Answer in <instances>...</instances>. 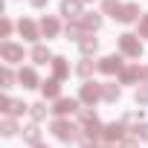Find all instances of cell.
Masks as SVG:
<instances>
[{"label": "cell", "mask_w": 148, "mask_h": 148, "mask_svg": "<svg viewBox=\"0 0 148 148\" xmlns=\"http://www.w3.org/2000/svg\"><path fill=\"white\" fill-rule=\"evenodd\" d=\"M49 131H52V136L55 139H61V142H76L82 134V128L79 125H73L70 119H52V125H49Z\"/></svg>", "instance_id": "obj_1"}, {"label": "cell", "mask_w": 148, "mask_h": 148, "mask_svg": "<svg viewBox=\"0 0 148 148\" xmlns=\"http://www.w3.org/2000/svg\"><path fill=\"white\" fill-rule=\"evenodd\" d=\"M119 49H122V55H128V58H139V55H142V38L125 32V35H119Z\"/></svg>", "instance_id": "obj_2"}, {"label": "cell", "mask_w": 148, "mask_h": 148, "mask_svg": "<svg viewBox=\"0 0 148 148\" xmlns=\"http://www.w3.org/2000/svg\"><path fill=\"white\" fill-rule=\"evenodd\" d=\"M99 99H102V84H96V82H84L82 90H79V102L87 105V108H93Z\"/></svg>", "instance_id": "obj_3"}, {"label": "cell", "mask_w": 148, "mask_h": 148, "mask_svg": "<svg viewBox=\"0 0 148 148\" xmlns=\"http://www.w3.org/2000/svg\"><path fill=\"white\" fill-rule=\"evenodd\" d=\"M0 55H3L6 64H18V61H23V47L12 44V41H3L0 44Z\"/></svg>", "instance_id": "obj_4"}, {"label": "cell", "mask_w": 148, "mask_h": 148, "mask_svg": "<svg viewBox=\"0 0 148 148\" xmlns=\"http://www.w3.org/2000/svg\"><path fill=\"white\" fill-rule=\"evenodd\" d=\"M145 79V70L139 67V64H128L122 73H119V84H136V82H142Z\"/></svg>", "instance_id": "obj_5"}, {"label": "cell", "mask_w": 148, "mask_h": 148, "mask_svg": "<svg viewBox=\"0 0 148 148\" xmlns=\"http://www.w3.org/2000/svg\"><path fill=\"white\" fill-rule=\"evenodd\" d=\"M52 110H55V116H58V119H64V116L79 113L82 108H79V99H64V96H61V99L55 102V108H52Z\"/></svg>", "instance_id": "obj_6"}, {"label": "cell", "mask_w": 148, "mask_h": 148, "mask_svg": "<svg viewBox=\"0 0 148 148\" xmlns=\"http://www.w3.org/2000/svg\"><path fill=\"white\" fill-rule=\"evenodd\" d=\"M99 73H105V76H113V73H122L125 67H122V55H105L99 64Z\"/></svg>", "instance_id": "obj_7"}, {"label": "cell", "mask_w": 148, "mask_h": 148, "mask_svg": "<svg viewBox=\"0 0 148 148\" xmlns=\"http://www.w3.org/2000/svg\"><path fill=\"white\" fill-rule=\"evenodd\" d=\"M0 110H3L6 116H21V113H26L29 110V105H23V102H15V99H9V96H3L0 99Z\"/></svg>", "instance_id": "obj_8"}, {"label": "cell", "mask_w": 148, "mask_h": 148, "mask_svg": "<svg viewBox=\"0 0 148 148\" xmlns=\"http://www.w3.org/2000/svg\"><path fill=\"white\" fill-rule=\"evenodd\" d=\"M82 3L84 0H61V15L67 21H82Z\"/></svg>", "instance_id": "obj_9"}, {"label": "cell", "mask_w": 148, "mask_h": 148, "mask_svg": "<svg viewBox=\"0 0 148 148\" xmlns=\"http://www.w3.org/2000/svg\"><path fill=\"white\" fill-rule=\"evenodd\" d=\"M102 139H105V142H122V139H125V122H110V125H105Z\"/></svg>", "instance_id": "obj_10"}, {"label": "cell", "mask_w": 148, "mask_h": 148, "mask_svg": "<svg viewBox=\"0 0 148 148\" xmlns=\"http://www.w3.org/2000/svg\"><path fill=\"white\" fill-rule=\"evenodd\" d=\"M136 18H142V15H139V6H136V3H122L116 21H119V23H134Z\"/></svg>", "instance_id": "obj_11"}, {"label": "cell", "mask_w": 148, "mask_h": 148, "mask_svg": "<svg viewBox=\"0 0 148 148\" xmlns=\"http://www.w3.org/2000/svg\"><path fill=\"white\" fill-rule=\"evenodd\" d=\"M18 82H21L23 87H41V82H38V73H35L32 67H21V73H18Z\"/></svg>", "instance_id": "obj_12"}, {"label": "cell", "mask_w": 148, "mask_h": 148, "mask_svg": "<svg viewBox=\"0 0 148 148\" xmlns=\"http://www.w3.org/2000/svg\"><path fill=\"white\" fill-rule=\"evenodd\" d=\"M18 32H21L26 41H38L41 26H38V23H32V21H21V23H18Z\"/></svg>", "instance_id": "obj_13"}, {"label": "cell", "mask_w": 148, "mask_h": 148, "mask_svg": "<svg viewBox=\"0 0 148 148\" xmlns=\"http://www.w3.org/2000/svg\"><path fill=\"white\" fill-rule=\"evenodd\" d=\"M41 93H44V99H61V84H58V79H49V82H41Z\"/></svg>", "instance_id": "obj_14"}, {"label": "cell", "mask_w": 148, "mask_h": 148, "mask_svg": "<svg viewBox=\"0 0 148 148\" xmlns=\"http://www.w3.org/2000/svg\"><path fill=\"white\" fill-rule=\"evenodd\" d=\"M64 35H67V41H82L87 32H84V26H82V21H70L67 26H64Z\"/></svg>", "instance_id": "obj_15"}, {"label": "cell", "mask_w": 148, "mask_h": 148, "mask_svg": "<svg viewBox=\"0 0 148 148\" xmlns=\"http://www.w3.org/2000/svg\"><path fill=\"white\" fill-rule=\"evenodd\" d=\"M70 76V64H67V58H61V55H55L52 58V79H67Z\"/></svg>", "instance_id": "obj_16"}, {"label": "cell", "mask_w": 148, "mask_h": 148, "mask_svg": "<svg viewBox=\"0 0 148 148\" xmlns=\"http://www.w3.org/2000/svg\"><path fill=\"white\" fill-rule=\"evenodd\" d=\"M82 26H84V32H99L102 29V15H96V12L82 15Z\"/></svg>", "instance_id": "obj_17"}, {"label": "cell", "mask_w": 148, "mask_h": 148, "mask_svg": "<svg viewBox=\"0 0 148 148\" xmlns=\"http://www.w3.org/2000/svg\"><path fill=\"white\" fill-rule=\"evenodd\" d=\"M41 35H47V38H55L58 35V29H61V23L55 21V18H41Z\"/></svg>", "instance_id": "obj_18"}, {"label": "cell", "mask_w": 148, "mask_h": 148, "mask_svg": "<svg viewBox=\"0 0 148 148\" xmlns=\"http://www.w3.org/2000/svg\"><path fill=\"white\" fill-rule=\"evenodd\" d=\"M79 49H82V55H84V58H90V55L99 49V41H96L93 35H84V38L79 41Z\"/></svg>", "instance_id": "obj_19"}, {"label": "cell", "mask_w": 148, "mask_h": 148, "mask_svg": "<svg viewBox=\"0 0 148 148\" xmlns=\"http://www.w3.org/2000/svg\"><path fill=\"white\" fill-rule=\"evenodd\" d=\"M52 58H55V55H52L44 44H38V47L32 49V61H35V64H52Z\"/></svg>", "instance_id": "obj_20"}, {"label": "cell", "mask_w": 148, "mask_h": 148, "mask_svg": "<svg viewBox=\"0 0 148 148\" xmlns=\"http://www.w3.org/2000/svg\"><path fill=\"white\" fill-rule=\"evenodd\" d=\"M23 139H26L29 145H41V128H38V122L23 128Z\"/></svg>", "instance_id": "obj_21"}, {"label": "cell", "mask_w": 148, "mask_h": 148, "mask_svg": "<svg viewBox=\"0 0 148 148\" xmlns=\"http://www.w3.org/2000/svg\"><path fill=\"white\" fill-rule=\"evenodd\" d=\"M119 93H122L119 84H102V99H105V102H116Z\"/></svg>", "instance_id": "obj_22"}, {"label": "cell", "mask_w": 148, "mask_h": 148, "mask_svg": "<svg viewBox=\"0 0 148 148\" xmlns=\"http://www.w3.org/2000/svg\"><path fill=\"white\" fill-rule=\"evenodd\" d=\"M29 116H32L35 122L47 119V102H35V105H29Z\"/></svg>", "instance_id": "obj_23"}, {"label": "cell", "mask_w": 148, "mask_h": 148, "mask_svg": "<svg viewBox=\"0 0 148 148\" xmlns=\"http://www.w3.org/2000/svg\"><path fill=\"white\" fill-rule=\"evenodd\" d=\"M119 9H122V3H119V0H102V12H105V15L116 18V15H119Z\"/></svg>", "instance_id": "obj_24"}, {"label": "cell", "mask_w": 148, "mask_h": 148, "mask_svg": "<svg viewBox=\"0 0 148 148\" xmlns=\"http://www.w3.org/2000/svg\"><path fill=\"white\" fill-rule=\"evenodd\" d=\"M93 70H99V67H96V64H93L90 58H84V61H82V64L76 67V73H79V76H82V79H87V76H90V73H93Z\"/></svg>", "instance_id": "obj_25"}, {"label": "cell", "mask_w": 148, "mask_h": 148, "mask_svg": "<svg viewBox=\"0 0 148 148\" xmlns=\"http://www.w3.org/2000/svg\"><path fill=\"white\" fill-rule=\"evenodd\" d=\"M0 131H3V136H15V134H18V122H15L12 116H6L3 125H0Z\"/></svg>", "instance_id": "obj_26"}, {"label": "cell", "mask_w": 148, "mask_h": 148, "mask_svg": "<svg viewBox=\"0 0 148 148\" xmlns=\"http://www.w3.org/2000/svg\"><path fill=\"white\" fill-rule=\"evenodd\" d=\"M134 102H136V105H142V108L148 105V84H139V87H136V93H134Z\"/></svg>", "instance_id": "obj_27"}, {"label": "cell", "mask_w": 148, "mask_h": 148, "mask_svg": "<svg viewBox=\"0 0 148 148\" xmlns=\"http://www.w3.org/2000/svg\"><path fill=\"white\" fill-rule=\"evenodd\" d=\"M93 119H99L93 110H87V108H82V110H79V122H82V128H84L87 122H93Z\"/></svg>", "instance_id": "obj_28"}, {"label": "cell", "mask_w": 148, "mask_h": 148, "mask_svg": "<svg viewBox=\"0 0 148 148\" xmlns=\"http://www.w3.org/2000/svg\"><path fill=\"white\" fill-rule=\"evenodd\" d=\"M134 136L142 139V142H148V122H139V125L134 128Z\"/></svg>", "instance_id": "obj_29"}, {"label": "cell", "mask_w": 148, "mask_h": 148, "mask_svg": "<svg viewBox=\"0 0 148 148\" xmlns=\"http://www.w3.org/2000/svg\"><path fill=\"white\" fill-rule=\"evenodd\" d=\"M12 29H15V23H12L9 18H3V23H0V35H3V38H9V35H12Z\"/></svg>", "instance_id": "obj_30"}, {"label": "cell", "mask_w": 148, "mask_h": 148, "mask_svg": "<svg viewBox=\"0 0 148 148\" xmlns=\"http://www.w3.org/2000/svg\"><path fill=\"white\" fill-rule=\"evenodd\" d=\"M15 79H18L15 73H12L9 67H3V87H12V84H15Z\"/></svg>", "instance_id": "obj_31"}, {"label": "cell", "mask_w": 148, "mask_h": 148, "mask_svg": "<svg viewBox=\"0 0 148 148\" xmlns=\"http://www.w3.org/2000/svg\"><path fill=\"white\" fill-rule=\"evenodd\" d=\"M139 119H142V110H131V113H125V119H122V122H125V125H131V122H136V125H139Z\"/></svg>", "instance_id": "obj_32"}, {"label": "cell", "mask_w": 148, "mask_h": 148, "mask_svg": "<svg viewBox=\"0 0 148 148\" xmlns=\"http://www.w3.org/2000/svg\"><path fill=\"white\" fill-rule=\"evenodd\" d=\"M139 38H148V12L139 18Z\"/></svg>", "instance_id": "obj_33"}, {"label": "cell", "mask_w": 148, "mask_h": 148, "mask_svg": "<svg viewBox=\"0 0 148 148\" xmlns=\"http://www.w3.org/2000/svg\"><path fill=\"white\" fill-rule=\"evenodd\" d=\"M79 142H82V148H96V139H93V136H87V134H82V136H79Z\"/></svg>", "instance_id": "obj_34"}, {"label": "cell", "mask_w": 148, "mask_h": 148, "mask_svg": "<svg viewBox=\"0 0 148 148\" xmlns=\"http://www.w3.org/2000/svg\"><path fill=\"white\" fill-rule=\"evenodd\" d=\"M119 148H139V139H136V136H128V139H122Z\"/></svg>", "instance_id": "obj_35"}, {"label": "cell", "mask_w": 148, "mask_h": 148, "mask_svg": "<svg viewBox=\"0 0 148 148\" xmlns=\"http://www.w3.org/2000/svg\"><path fill=\"white\" fill-rule=\"evenodd\" d=\"M29 3H32L35 9H44V6H47V0H29Z\"/></svg>", "instance_id": "obj_36"}, {"label": "cell", "mask_w": 148, "mask_h": 148, "mask_svg": "<svg viewBox=\"0 0 148 148\" xmlns=\"http://www.w3.org/2000/svg\"><path fill=\"white\" fill-rule=\"evenodd\" d=\"M145 84H148V70H145Z\"/></svg>", "instance_id": "obj_37"}, {"label": "cell", "mask_w": 148, "mask_h": 148, "mask_svg": "<svg viewBox=\"0 0 148 148\" xmlns=\"http://www.w3.org/2000/svg\"><path fill=\"white\" fill-rule=\"evenodd\" d=\"M102 148H113V145H110V142H108V145H102Z\"/></svg>", "instance_id": "obj_38"}, {"label": "cell", "mask_w": 148, "mask_h": 148, "mask_svg": "<svg viewBox=\"0 0 148 148\" xmlns=\"http://www.w3.org/2000/svg\"><path fill=\"white\" fill-rule=\"evenodd\" d=\"M35 148H47V145H35Z\"/></svg>", "instance_id": "obj_39"}]
</instances>
